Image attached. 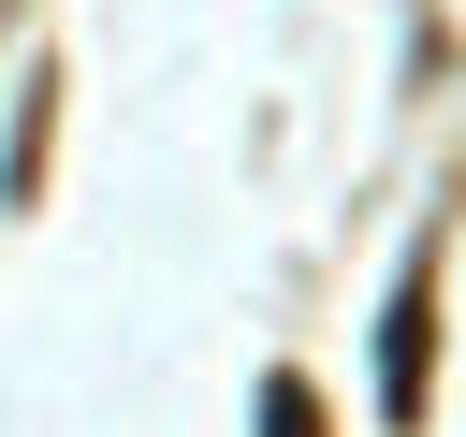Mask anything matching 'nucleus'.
<instances>
[{
	"label": "nucleus",
	"mask_w": 466,
	"mask_h": 437,
	"mask_svg": "<svg viewBox=\"0 0 466 437\" xmlns=\"http://www.w3.org/2000/svg\"><path fill=\"white\" fill-rule=\"evenodd\" d=\"M422 408H437V248H408L393 320H379V422L422 437Z\"/></svg>",
	"instance_id": "obj_1"
},
{
	"label": "nucleus",
	"mask_w": 466,
	"mask_h": 437,
	"mask_svg": "<svg viewBox=\"0 0 466 437\" xmlns=\"http://www.w3.org/2000/svg\"><path fill=\"white\" fill-rule=\"evenodd\" d=\"M262 437H320V393L306 379H262Z\"/></svg>",
	"instance_id": "obj_3"
},
{
	"label": "nucleus",
	"mask_w": 466,
	"mask_h": 437,
	"mask_svg": "<svg viewBox=\"0 0 466 437\" xmlns=\"http://www.w3.org/2000/svg\"><path fill=\"white\" fill-rule=\"evenodd\" d=\"M44 131H58V73H29V102H15V175H0L15 204L44 189Z\"/></svg>",
	"instance_id": "obj_2"
}]
</instances>
